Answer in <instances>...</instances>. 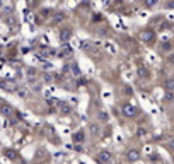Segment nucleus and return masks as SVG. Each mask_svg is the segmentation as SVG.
Masks as SVG:
<instances>
[{
	"label": "nucleus",
	"instance_id": "nucleus-1",
	"mask_svg": "<svg viewBox=\"0 0 174 164\" xmlns=\"http://www.w3.org/2000/svg\"><path fill=\"white\" fill-rule=\"evenodd\" d=\"M97 161L101 164H108L111 161V152L109 151H103V152H99L97 154Z\"/></svg>",
	"mask_w": 174,
	"mask_h": 164
},
{
	"label": "nucleus",
	"instance_id": "nucleus-2",
	"mask_svg": "<svg viewBox=\"0 0 174 164\" xmlns=\"http://www.w3.org/2000/svg\"><path fill=\"white\" fill-rule=\"evenodd\" d=\"M123 115H126V116H135V115H137V110H135V106H132V104H126V106L123 108Z\"/></svg>",
	"mask_w": 174,
	"mask_h": 164
},
{
	"label": "nucleus",
	"instance_id": "nucleus-3",
	"mask_svg": "<svg viewBox=\"0 0 174 164\" xmlns=\"http://www.w3.org/2000/svg\"><path fill=\"white\" fill-rule=\"evenodd\" d=\"M142 39H144L145 43H150V39H154V33H152V31H145V33L142 34Z\"/></svg>",
	"mask_w": 174,
	"mask_h": 164
},
{
	"label": "nucleus",
	"instance_id": "nucleus-4",
	"mask_svg": "<svg viewBox=\"0 0 174 164\" xmlns=\"http://www.w3.org/2000/svg\"><path fill=\"white\" fill-rule=\"evenodd\" d=\"M138 157V151H132L130 154H128V159H132V161H135Z\"/></svg>",
	"mask_w": 174,
	"mask_h": 164
},
{
	"label": "nucleus",
	"instance_id": "nucleus-5",
	"mask_svg": "<svg viewBox=\"0 0 174 164\" xmlns=\"http://www.w3.org/2000/svg\"><path fill=\"white\" fill-rule=\"evenodd\" d=\"M70 34H72V31H63V33H62V39L65 41V39H67V38H68Z\"/></svg>",
	"mask_w": 174,
	"mask_h": 164
},
{
	"label": "nucleus",
	"instance_id": "nucleus-6",
	"mask_svg": "<svg viewBox=\"0 0 174 164\" xmlns=\"http://www.w3.org/2000/svg\"><path fill=\"white\" fill-rule=\"evenodd\" d=\"M80 140H82V133H77L75 135V142H80Z\"/></svg>",
	"mask_w": 174,
	"mask_h": 164
},
{
	"label": "nucleus",
	"instance_id": "nucleus-7",
	"mask_svg": "<svg viewBox=\"0 0 174 164\" xmlns=\"http://www.w3.org/2000/svg\"><path fill=\"white\" fill-rule=\"evenodd\" d=\"M99 118H101V120H106V118H108V115H106V113H101V115H99Z\"/></svg>",
	"mask_w": 174,
	"mask_h": 164
}]
</instances>
